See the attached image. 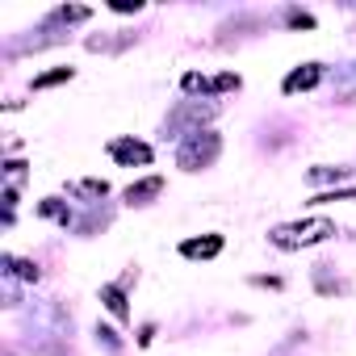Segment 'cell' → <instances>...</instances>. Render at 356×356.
<instances>
[{
	"mask_svg": "<svg viewBox=\"0 0 356 356\" xmlns=\"http://www.w3.org/2000/svg\"><path fill=\"white\" fill-rule=\"evenodd\" d=\"M210 88H214V92H231V88H239V76H235V72H222L218 80H210Z\"/></svg>",
	"mask_w": 356,
	"mask_h": 356,
	"instance_id": "13",
	"label": "cell"
},
{
	"mask_svg": "<svg viewBox=\"0 0 356 356\" xmlns=\"http://www.w3.org/2000/svg\"><path fill=\"white\" fill-rule=\"evenodd\" d=\"M318 202H356V189L352 193H331V197H318Z\"/></svg>",
	"mask_w": 356,
	"mask_h": 356,
	"instance_id": "15",
	"label": "cell"
},
{
	"mask_svg": "<svg viewBox=\"0 0 356 356\" xmlns=\"http://www.w3.org/2000/svg\"><path fill=\"white\" fill-rule=\"evenodd\" d=\"M101 302L109 306V314H113V318H126V314H130V310H126V298H122V289H118V285H105V289H101Z\"/></svg>",
	"mask_w": 356,
	"mask_h": 356,
	"instance_id": "7",
	"label": "cell"
},
{
	"mask_svg": "<svg viewBox=\"0 0 356 356\" xmlns=\"http://www.w3.org/2000/svg\"><path fill=\"white\" fill-rule=\"evenodd\" d=\"M67 193H76V197H105L109 185L105 181H76V185H67Z\"/></svg>",
	"mask_w": 356,
	"mask_h": 356,
	"instance_id": "8",
	"label": "cell"
},
{
	"mask_svg": "<svg viewBox=\"0 0 356 356\" xmlns=\"http://www.w3.org/2000/svg\"><path fill=\"white\" fill-rule=\"evenodd\" d=\"M218 252H222V235H202V239L181 243V256H189V260H214Z\"/></svg>",
	"mask_w": 356,
	"mask_h": 356,
	"instance_id": "5",
	"label": "cell"
},
{
	"mask_svg": "<svg viewBox=\"0 0 356 356\" xmlns=\"http://www.w3.org/2000/svg\"><path fill=\"white\" fill-rule=\"evenodd\" d=\"M76 72L72 67H55V72H42L38 80H34V88H55V84H63V80H72Z\"/></svg>",
	"mask_w": 356,
	"mask_h": 356,
	"instance_id": "10",
	"label": "cell"
},
{
	"mask_svg": "<svg viewBox=\"0 0 356 356\" xmlns=\"http://www.w3.org/2000/svg\"><path fill=\"white\" fill-rule=\"evenodd\" d=\"M289 26H306V30H310L314 17H310V13H289Z\"/></svg>",
	"mask_w": 356,
	"mask_h": 356,
	"instance_id": "14",
	"label": "cell"
},
{
	"mask_svg": "<svg viewBox=\"0 0 356 356\" xmlns=\"http://www.w3.org/2000/svg\"><path fill=\"white\" fill-rule=\"evenodd\" d=\"M222 151V138L214 130H193L185 134V143L176 147V163H181L185 172H197V168H210Z\"/></svg>",
	"mask_w": 356,
	"mask_h": 356,
	"instance_id": "1",
	"label": "cell"
},
{
	"mask_svg": "<svg viewBox=\"0 0 356 356\" xmlns=\"http://www.w3.org/2000/svg\"><path fill=\"white\" fill-rule=\"evenodd\" d=\"M5 264H9V268L22 277V281H38V268H34L30 260H5Z\"/></svg>",
	"mask_w": 356,
	"mask_h": 356,
	"instance_id": "12",
	"label": "cell"
},
{
	"mask_svg": "<svg viewBox=\"0 0 356 356\" xmlns=\"http://www.w3.org/2000/svg\"><path fill=\"white\" fill-rule=\"evenodd\" d=\"M38 214H42V218H55V222H67V206H63L59 197H47V202L38 206Z\"/></svg>",
	"mask_w": 356,
	"mask_h": 356,
	"instance_id": "11",
	"label": "cell"
},
{
	"mask_svg": "<svg viewBox=\"0 0 356 356\" xmlns=\"http://www.w3.org/2000/svg\"><path fill=\"white\" fill-rule=\"evenodd\" d=\"M109 155H113L122 168L151 163V147H147V143H138V138H113V143H109Z\"/></svg>",
	"mask_w": 356,
	"mask_h": 356,
	"instance_id": "3",
	"label": "cell"
},
{
	"mask_svg": "<svg viewBox=\"0 0 356 356\" xmlns=\"http://www.w3.org/2000/svg\"><path fill=\"white\" fill-rule=\"evenodd\" d=\"M327 235H335V222L331 218H306V222H289V227H277L268 239L285 252L293 248H310V243H323Z\"/></svg>",
	"mask_w": 356,
	"mask_h": 356,
	"instance_id": "2",
	"label": "cell"
},
{
	"mask_svg": "<svg viewBox=\"0 0 356 356\" xmlns=\"http://www.w3.org/2000/svg\"><path fill=\"white\" fill-rule=\"evenodd\" d=\"M318 80H323V67H318V63H302L298 72H289V76H285V84H281V88L293 97V92H306V88H314Z\"/></svg>",
	"mask_w": 356,
	"mask_h": 356,
	"instance_id": "4",
	"label": "cell"
},
{
	"mask_svg": "<svg viewBox=\"0 0 356 356\" xmlns=\"http://www.w3.org/2000/svg\"><path fill=\"white\" fill-rule=\"evenodd\" d=\"M206 118H214V105H202V109L197 105H185L181 113H172V126L176 122H206Z\"/></svg>",
	"mask_w": 356,
	"mask_h": 356,
	"instance_id": "9",
	"label": "cell"
},
{
	"mask_svg": "<svg viewBox=\"0 0 356 356\" xmlns=\"http://www.w3.org/2000/svg\"><path fill=\"white\" fill-rule=\"evenodd\" d=\"M159 189H163V176H147V181H138V185L126 189V202L130 206H147L151 197H159Z\"/></svg>",
	"mask_w": 356,
	"mask_h": 356,
	"instance_id": "6",
	"label": "cell"
}]
</instances>
